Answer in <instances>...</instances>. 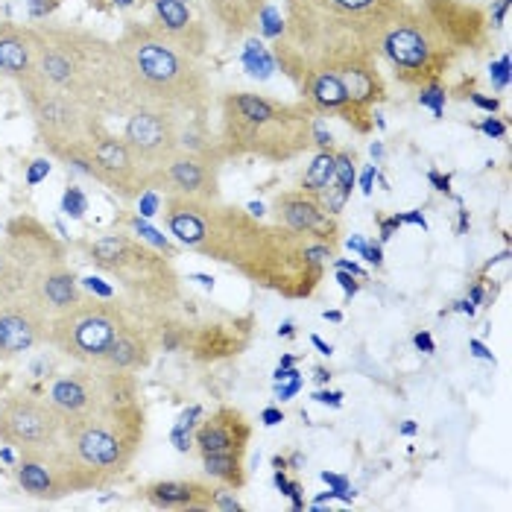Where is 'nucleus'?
Wrapping results in <instances>:
<instances>
[{
    "label": "nucleus",
    "mask_w": 512,
    "mask_h": 512,
    "mask_svg": "<svg viewBox=\"0 0 512 512\" xmlns=\"http://www.w3.org/2000/svg\"><path fill=\"white\" fill-rule=\"evenodd\" d=\"M167 232L188 252L232 267L258 287L287 299H308L322 281L334 246L264 223L249 208L220 199L164 197Z\"/></svg>",
    "instance_id": "nucleus-1"
},
{
    "label": "nucleus",
    "mask_w": 512,
    "mask_h": 512,
    "mask_svg": "<svg viewBox=\"0 0 512 512\" xmlns=\"http://www.w3.org/2000/svg\"><path fill=\"white\" fill-rule=\"evenodd\" d=\"M489 18L469 0L407 3L378 44L398 82L422 88L445 77L466 53L489 47Z\"/></svg>",
    "instance_id": "nucleus-2"
},
{
    "label": "nucleus",
    "mask_w": 512,
    "mask_h": 512,
    "mask_svg": "<svg viewBox=\"0 0 512 512\" xmlns=\"http://www.w3.org/2000/svg\"><path fill=\"white\" fill-rule=\"evenodd\" d=\"M126 112L164 109L182 120H202L211 109V77L197 56L141 21H129L115 41Z\"/></svg>",
    "instance_id": "nucleus-3"
},
{
    "label": "nucleus",
    "mask_w": 512,
    "mask_h": 512,
    "mask_svg": "<svg viewBox=\"0 0 512 512\" xmlns=\"http://www.w3.org/2000/svg\"><path fill=\"white\" fill-rule=\"evenodd\" d=\"M36 36V74L44 85L79 100L97 115H126L115 41L85 27L41 24Z\"/></svg>",
    "instance_id": "nucleus-4"
},
{
    "label": "nucleus",
    "mask_w": 512,
    "mask_h": 512,
    "mask_svg": "<svg viewBox=\"0 0 512 512\" xmlns=\"http://www.w3.org/2000/svg\"><path fill=\"white\" fill-rule=\"evenodd\" d=\"M314 106L284 103L255 91H232L220 103V153L223 158H261L284 164L314 147Z\"/></svg>",
    "instance_id": "nucleus-5"
},
{
    "label": "nucleus",
    "mask_w": 512,
    "mask_h": 512,
    "mask_svg": "<svg viewBox=\"0 0 512 512\" xmlns=\"http://www.w3.org/2000/svg\"><path fill=\"white\" fill-rule=\"evenodd\" d=\"M88 261L115 278L123 296L135 308L167 311L182 299V281L173 261L129 232L97 237L88 246Z\"/></svg>",
    "instance_id": "nucleus-6"
},
{
    "label": "nucleus",
    "mask_w": 512,
    "mask_h": 512,
    "mask_svg": "<svg viewBox=\"0 0 512 512\" xmlns=\"http://www.w3.org/2000/svg\"><path fill=\"white\" fill-rule=\"evenodd\" d=\"M65 442L77 454V460L100 480V486L112 483L123 474L144 442V407L141 401L103 407L79 422L65 425Z\"/></svg>",
    "instance_id": "nucleus-7"
},
{
    "label": "nucleus",
    "mask_w": 512,
    "mask_h": 512,
    "mask_svg": "<svg viewBox=\"0 0 512 512\" xmlns=\"http://www.w3.org/2000/svg\"><path fill=\"white\" fill-rule=\"evenodd\" d=\"M18 88H21L24 106L33 118L41 144L53 158L68 164L71 158L82 156L106 132L103 115L82 106L74 97L44 85L41 79H24L18 82Z\"/></svg>",
    "instance_id": "nucleus-8"
},
{
    "label": "nucleus",
    "mask_w": 512,
    "mask_h": 512,
    "mask_svg": "<svg viewBox=\"0 0 512 512\" xmlns=\"http://www.w3.org/2000/svg\"><path fill=\"white\" fill-rule=\"evenodd\" d=\"M129 322H132L129 308L118 305L115 299L82 293L77 305L50 316L44 343L77 363H103L112 340Z\"/></svg>",
    "instance_id": "nucleus-9"
},
{
    "label": "nucleus",
    "mask_w": 512,
    "mask_h": 512,
    "mask_svg": "<svg viewBox=\"0 0 512 512\" xmlns=\"http://www.w3.org/2000/svg\"><path fill=\"white\" fill-rule=\"evenodd\" d=\"M44 395L62 413L65 425H71L103 407L138 401V381L135 372H120L106 363H79L77 369L53 378Z\"/></svg>",
    "instance_id": "nucleus-10"
},
{
    "label": "nucleus",
    "mask_w": 512,
    "mask_h": 512,
    "mask_svg": "<svg viewBox=\"0 0 512 512\" xmlns=\"http://www.w3.org/2000/svg\"><path fill=\"white\" fill-rule=\"evenodd\" d=\"M15 480L24 495L36 501H62L77 492L100 489V480L79 463L65 439L47 448L18 451Z\"/></svg>",
    "instance_id": "nucleus-11"
},
{
    "label": "nucleus",
    "mask_w": 512,
    "mask_h": 512,
    "mask_svg": "<svg viewBox=\"0 0 512 512\" xmlns=\"http://www.w3.org/2000/svg\"><path fill=\"white\" fill-rule=\"evenodd\" d=\"M65 439V419L47 395L12 390L0 395V442L15 451L47 448Z\"/></svg>",
    "instance_id": "nucleus-12"
},
{
    "label": "nucleus",
    "mask_w": 512,
    "mask_h": 512,
    "mask_svg": "<svg viewBox=\"0 0 512 512\" xmlns=\"http://www.w3.org/2000/svg\"><path fill=\"white\" fill-rule=\"evenodd\" d=\"M68 167L82 170L97 185L109 188L115 197L126 199V202H132V199L141 197L144 191H150V176L138 164V158L132 156L123 135L118 138V135L103 132L82 156L71 158Z\"/></svg>",
    "instance_id": "nucleus-13"
},
{
    "label": "nucleus",
    "mask_w": 512,
    "mask_h": 512,
    "mask_svg": "<svg viewBox=\"0 0 512 512\" xmlns=\"http://www.w3.org/2000/svg\"><path fill=\"white\" fill-rule=\"evenodd\" d=\"M0 252L15 267V273L21 276L30 299H33V290H36L41 276H47L50 270L68 264L65 261V246L33 217H15V220L6 223L3 240H0Z\"/></svg>",
    "instance_id": "nucleus-14"
},
{
    "label": "nucleus",
    "mask_w": 512,
    "mask_h": 512,
    "mask_svg": "<svg viewBox=\"0 0 512 512\" xmlns=\"http://www.w3.org/2000/svg\"><path fill=\"white\" fill-rule=\"evenodd\" d=\"M182 123L185 120L164 109H132L126 112L123 141L129 144L132 156L147 170L150 188L156 176L170 164V158L182 150Z\"/></svg>",
    "instance_id": "nucleus-15"
},
{
    "label": "nucleus",
    "mask_w": 512,
    "mask_h": 512,
    "mask_svg": "<svg viewBox=\"0 0 512 512\" xmlns=\"http://www.w3.org/2000/svg\"><path fill=\"white\" fill-rule=\"evenodd\" d=\"M164 197L220 199V158L179 150L153 182Z\"/></svg>",
    "instance_id": "nucleus-16"
},
{
    "label": "nucleus",
    "mask_w": 512,
    "mask_h": 512,
    "mask_svg": "<svg viewBox=\"0 0 512 512\" xmlns=\"http://www.w3.org/2000/svg\"><path fill=\"white\" fill-rule=\"evenodd\" d=\"M50 316L33 299L0 296V363L33 352L47 340Z\"/></svg>",
    "instance_id": "nucleus-17"
},
{
    "label": "nucleus",
    "mask_w": 512,
    "mask_h": 512,
    "mask_svg": "<svg viewBox=\"0 0 512 512\" xmlns=\"http://www.w3.org/2000/svg\"><path fill=\"white\" fill-rule=\"evenodd\" d=\"M270 214H273V223L296 232V235L328 243L334 249L340 243V223H337V217H331L316 202V197L305 194V191H284V194H278L273 199V205H270Z\"/></svg>",
    "instance_id": "nucleus-18"
},
{
    "label": "nucleus",
    "mask_w": 512,
    "mask_h": 512,
    "mask_svg": "<svg viewBox=\"0 0 512 512\" xmlns=\"http://www.w3.org/2000/svg\"><path fill=\"white\" fill-rule=\"evenodd\" d=\"M252 439V425L237 407H217L205 422H199L194 445L199 454H223L243 457Z\"/></svg>",
    "instance_id": "nucleus-19"
},
{
    "label": "nucleus",
    "mask_w": 512,
    "mask_h": 512,
    "mask_svg": "<svg viewBox=\"0 0 512 512\" xmlns=\"http://www.w3.org/2000/svg\"><path fill=\"white\" fill-rule=\"evenodd\" d=\"M150 27L197 59H202L208 47V30L191 15V9L182 0H156Z\"/></svg>",
    "instance_id": "nucleus-20"
},
{
    "label": "nucleus",
    "mask_w": 512,
    "mask_h": 512,
    "mask_svg": "<svg viewBox=\"0 0 512 512\" xmlns=\"http://www.w3.org/2000/svg\"><path fill=\"white\" fill-rule=\"evenodd\" d=\"M144 498L158 510L208 512L214 510L217 486L205 480H156L144 486Z\"/></svg>",
    "instance_id": "nucleus-21"
},
{
    "label": "nucleus",
    "mask_w": 512,
    "mask_h": 512,
    "mask_svg": "<svg viewBox=\"0 0 512 512\" xmlns=\"http://www.w3.org/2000/svg\"><path fill=\"white\" fill-rule=\"evenodd\" d=\"M0 74L15 85L36 74V36L33 27L12 21L0 24Z\"/></svg>",
    "instance_id": "nucleus-22"
},
{
    "label": "nucleus",
    "mask_w": 512,
    "mask_h": 512,
    "mask_svg": "<svg viewBox=\"0 0 512 512\" xmlns=\"http://www.w3.org/2000/svg\"><path fill=\"white\" fill-rule=\"evenodd\" d=\"M153 357V334L141 325V319L132 316V322L112 340L109 352L103 357L106 366L120 372H141Z\"/></svg>",
    "instance_id": "nucleus-23"
},
{
    "label": "nucleus",
    "mask_w": 512,
    "mask_h": 512,
    "mask_svg": "<svg viewBox=\"0 0 512 512\" xmlns=\"http://www.w3.org/2000/svg\"><path fill=\"white\" fill-rule=\"evenodd\" d=\"M205 3L214 18V27L229 41L252 33L258 27L261 12L270 6V0H205Z\"/></svg>",
    "instance_id": "nucleus-24"
},
{
    "label": "nucleus",
    "mask_w": 512,
    "mask_h": 512,
    "mask_svg": "<svg viewBox=\"0 0 512 512\" xmlns=\"http://www.w3.org/2000/svg\"><path fill=\"white\" fill-rule=\"evenodd\" d=\"M79 296H82L79 278L71 273L68 264L50 270L47 276H41V281L36 284V290H33V302H36L47 316H56L62 314V311H68L71 305H77Z\"/></svg>",
    "instance_id": "nucleus-25"
},
{
    "label": "nucleus",
    "mask_w": 512,
    "mask_h": 512,
    "mask_svg": "<svg viewBox=\"0 0 512 512\" xmlns=\"http://www.w3.org/2000/svg\"><path fill=\"white\" fill-rule=\"evenodd\" d=\"M357 188V158L352 150H337L334 153V179L325 191L316 194V202L331 214L340 217L346 202L352 197V191Z\"/></svg>",
    "instance_id": "nucleus-26"
},
{
    "label": "nucleus",
    "mask_w": 512,
    "mask_h": 512,
    "mask_svg": "<svg viewBox=\"0 0 512 512\" xmlns=\"http://www.w3.org/2000/svg\"><path fill=\"white\" fill-rule=\"evenodd\" d=\"M202 469L211 480H217L220 486L229 489H243L246 483V469H243V457H223V454H202Z\"/></svg>",
    "instance_id": "nucleus-27"
},
{
    "label": "nucleus",
    "mask_w": 512,
    "mask_h": 512,
    "mask_svg": "<svg viewBox=\"0 0 512 512\" xmlns=\"http://www.w3.org/2000/svg\"><path fill=\"white\" fill-rule=\"evenodd\" d=\"M331 179H334V150H319L314 161L308 164L305 176H302V188L299 191L316 197L319 191H325L331 185Z\"/></svg>",
    "instance_id": "nucleus-28"
},
{
    "label": "nucleus",
    "mask_w": 512,
    "mask_h": 512,
    "mask_svg": "<svg viewBox=\"0 0 512 512\" xmlns=\"http://www.w3.org/2000/svg\"><path fill=\"white\" fill-rule=\"evenodd\" d=\"M199 413H202L199 407H191V410H185V413L179 416V422L173 425V434L170 436H173L176 451H182V454H185V451H191V442H194V434H191V431L197 428V422H194V419H199Z\"/></svg>",
    "instance_id": "nucleus-29"
},
{
    "label": "nucleus",
    "mask_w": 512,
    "mask_h": 512,
    "mask_svg": "<svg viewBox=\"0 0 512 512\" xmlns=\"http://www.w3.org/2000/svg\"><path fill=\"white\" fill-rule=\"evenodd\" d=\"M62 211H65L71 220H82V217H85V211H88V197H85V191H82L79 185H71V188L65 191V197H62Z\"/></svg>",
    "instance_id": "nucleus-30"
},
{
    "label": "nucleus",
    "mask_w": 512,
    "mask_h": 512,
    "mask_svg": "<svg viewBox=\"0 0 512 512\" xmlns=\"http://www.w3.org/2000/svg\"><path fill=\"white\" fill-rule=\"evenodd\" d=\"M419 103H422V106H428L436 118H439V115H442V109H445V88H442L439 82L422 85V88H419Z\"/></svg>",
    "instance_id": "nucleus-31"
},
{
    "label": "nucleus",
    "mask_w": 512,
    "mask_h": 512,
    "mask_svg": "<svg viewBox=\"0 0 512 512\" xmlns=\"http://www.w3.org/2000/svg\"><path fill=\"white\" fill-rule=\"evenodd\" d=\"M273 480H276L278 492H281L284 498H290L296 510H305V501H302V486H299L296 480H290V477L284 474V469H276V477H273Z\"/></svg>",
    "instance_id": "nucleus-32"
},
{
    "label": "nucleus",
    "mask_w": 512,
    "mask_h": 512,
    "mask_svg": "<svg viewBox=\"0 0 512 512\" xmlns=\"http://www.w3.org/2000/svg\"><path fill=\"white\" fill-rule=\"evenodd\" d=\"M132 229H135V235H141V240H147V243H153L158 252L164 249L170 258H173V252H170V243H167V237H161L153 229V226H147V223H141V220H132Z\"/></svg>",
    "instance_id": "nucleus-33"
},
{
    "label": "nucleus",
    "mask_w": 512,
    "mask_h": 512,
    "mask_svg": "<svg viewBox=\"0 0 512 512\" xmlns=\"http://www.w3.org/2000/svg\"><path fill=\"white\" fill-rule=\"evenodd\" d=\"M79 287H82V290H88L91 296H100V299H115V287H112V284H106L103 278H94V276L79 278Z\"/></svg>",
    "instance_id": "nucleus-34"
},
{
    "label": "nucleus",
    "mask_w": 512,
    "mask_h": 512,
    "mask_svg": "<svg viewBox=\"0 0 512 512\" xmlns=\"http://www.w3.org/2000/svg\"><path fill=\"white\" fill-rule=\"evenodd\" d=\"M232 492H235V489H229V486H217L214 510H220V512H243V504L237 501Z\"/></svg>",
    "instance_id": "nucleus-35"
},
{
    "label": "nucleus",
    "mask_w": 512,
    "mask_h": 512,
    "mask_svg": "<svg viewBox=\"0 0 512 512\" xmlns=\"http://www.w3.org/2000/svg\"><path fill=\"white\" fill-rule=\"evenodd\" d=\"M366 264H372V267H384V249H381V240L375 243V240H363V246H360V252H357Z\"/></svg>",
    "instance_id": "nucleus-36"
},
{
    "label": "nucleus",
    "mask_w": 512,
    "mask_h": 512,
    "mask_svg": "<svg viewBox=\"0 0 512 512\" xmlns=\"http://www.w3.org/2000/svg\"><path fill=\"white\" fill-rule=\"evenodd\" d=\"M47 173H50V161L47 158H36V161H30V167H27V185H39L41 179H47Z\"/></svg>",
    "instance_id": "nucleus-37"
},
{
    "label": "nucleus",
    "mask_w": 512,
    "mask_h": 512,
    "mask_svg": "<svg viewBox=\"0 0 512 512\" xmlns=\"http://www.w3.org/2000/svg\"><path fill=\"white\" fill-rule=\"evenodd\" d=\"M337 284L343 287V293H346V302H352L357 293H360V278L352 276V273H346V270H337Z\"/></svg>",
    "instance_id": "nucleus-38"
},
{
    "label": "nucleus",
    "mask_w": 512,
    "mask_h": 512,
    "mask_svg": "<svg viewBox=\"0 0 512 512\" xmlns=\"http://www.w3.org/2000/svg\"><path fill=\"white\" fill-rule=\"evenodd\" d=\"M401 226V217L398 214H393V217H381L378 214V232H381V243H387L390 237L395 235V229Z\"/></svg>",
    "instance_id": "nucleus-39"
},
{
    "label": "nucleus",
    "mask_w": 512,
    "mask_h": 512,
    "mask_svg": "<svg viewBox=\"0 0 512 512\" xmlns=\"http://www.w3.org/2000/svg\"><path fill=\"white\" fill-rule=\"evenodd\" d=\"M492 77H495V88H498V91L507 88V82H510V59H507V56L492 68Z\"/></svg>",
    "instance_id": "nucleus-40"
},
{
    "label": "nucleus",
    "mask_w": 512,
    "mask_h": 512,
    "mask_svg": "<svg viewBox=\"0 0 512 512\" xmlns=\"http://www.w3.org/2000/svg\"><path fill=\"white\" fill-rule=\"evenodd\" d=\"M302 387H305V381H302V378H293V381H281V384H276V398L287 401V398H293V395L299 393Z\"/></svg>",
    "instance_id": "nucleus-41"
},
{
    "label": "nucleus",
    "mask_w": 512,
    "mask_h": 512,
    "mask_svg": "<svg viewBox=\"0 0 512 512\" xmlns=\"http://www.w3.org/2000/svg\"><path fill=\"white\" fill-rule=\"evenodd\" d=\"M480 132L489 135V138H504L507 135V123H501L498 118H489L480 123Z\"/></svg>",
    "instance_id": "nucleus-42"
},
{
    "label": "nucleus",
    "mask_w": 512,
    "mask_h": 512,
    "mask_svg": "<svg viewBox=\"0 0 512 512\" xmlns=\"http://www.w3.org/2000/svg\"><path fill=\"white\" fill-rule=\"evenodd\" d=\"M375 179H378V170H375V164H372V167H366V170L357 176V185H360V191H363L366 197L372 194V188H375Z\"/></svg>",
    "instance_id": "nucleus-43"
},
{
    "label": "nucleus",
    "mask_w": 512,
    "mask_h": 512,
    "mask_svg": "<svg viewBox=\"0 0 512 512\" xmlns=\"http://www.w3.org/2000/svg\"><path fill=\"white\" fill-rule=\"evenodd\" d=\"M314 144L319 150H331L334 147V138H331V132H325L322 126H319V118L314 123Z\"/></svg>",
    "instance_id": "nucleus-44"
},
{
    "label": "nucleus",
    "mask_w": 512,
    "mask_h": 512,
    "mask_svg": "<svg viewBox=\"0 0 512 512\" xmlns=\"http://www.w3.org/2000/svg\"><path fill=\"white\" fill-rule=\"evenodd\" d=\"M413 343H416V349H419V352H425V355H434L436 352L434 337H431L428 331H419V334L413 337Z\"/></svg>",
    "instance_id": "nucleus-45"
},
{
    "label": "nucleus",
    "mask_w": 512,
    "mask_h": 512,
    "mask_svg": "<svg viewBox=\"0 0 512 512\" xmlns=\"http://www.w3.org/2000/svg\"><path fill=\"white\" fill-rule=\"evenodd\" d=\"M261 422H264L267 428H276V425L284 422V413H281L278 407H264V410H261Z\"/></svg>",
    "instance_id": "nucleus-46"
},
{
    "label": "nucleus",
    "mask_w": 512,
    "mask_h": 512,
    "mask_svg": "<svg viewBox=\"0 0 512 512\" xmlns=\"http://www.w3.org/2000/svg\"><path fill=\"white\" fill-rule=\"evenodd\" d=\"M314 401H319V404H331V407H340V404H343V393L319 390V393H314Z\"/></svg>",
    "instance_id": "nucleus-47"
},
{
    "label": "nucleus",
    "mask_w": 512,
    "mask_h": 512,
    "mask_svg": "<svg viewBox=\"0 0 512 512\" xmlns=\"http://www.w3.org/2000/svg\"><path fill=\"white\" fill-rule=\"evenodd\" d=\"M428 182L434 185L436 191H442V194H448V191H451V179H448V176H439L436 170H431V173H428Z\"/></svg>",
    "instance_id": "nucleus-48"
},
{
    "label": "nucleus",
    "mask_w": 512,
    "mask_h": 512,
    "mask_svg": "<svg viewBox=\"0 0 512 512\" xmlns=\"http://www.w3.org/2000/svg\"><path fill=\"white\" fill-rule=\"evenodd\" d=\"M293 378H302V372L293 369V366H278L276 369V384H281V381H293Z\"/></svg>",
    "instance_id": "nucleus-49"
},
{
    "label": "nucleus",
    "mask_w": 512,
    "mask_h": 512,
    "mask_svg": "<svg viewBox=\"0 0 512 512\" xmlns=\"http://www.w3.org/2000/svg\"><path fill=\"white\" fill-rule=\"evenodd\" d=\"M472 103L474 106H480V109H486V112H498V100L492 97H480V94H472Z\"/></svg>",
    "instance_id": "nucleus-50"
},
{
    "label": "nucleus",
    "mask_w": 512,
    "mask_h": 512,
    "mask_svg": "<svg viewBox=\"0 0 512 512\" xmlns=\"http://www.w3.org/2000/svg\"><path fill=\"white\" fill-rule=\"evenodd\" d=\"M401 217V223H413V226H422V229H428V223H425V217L419 214V211H410V214H398Z\"/></svg>",
    "instance_id": "nucleus-51"
},
{
    "label": "nucleus",
    "mask_w": 512,
    "mask_h": 512,
    "mask_svg": "<svg viewBox=\"0 0 512 512\" xmlns=\"http://www.w3.org/2000/svg\"><path fill=\"white\" fill-rule=\"evenodd\" d=\"M469 349H472V352L477 357H483V360H492V363H495V357H492V352H489V349H486V346H483L480 340H469Z\"/></svg>",
    "instance_id": "nucleus-52"
},
{
    "label": "nucleus",
    "mask_w": 512,
    "mask_h": 512,
    "mask_svg": "<svg viewBox=\"0 0 512 512\" xmlns=\"http://www.w3.org/2000/svg\"><path fill=\"white\" fill-rule=\"evenodd\" d=\"M507 6H510V0H501V3H498V9H495V15H492V27H501V24H504Z\"/></svg>",
    "instance_id": "nucleus-53"
},
{
    "label": "nucleus",
    "mask_w": 512,
    "mask_h": 512,
    "mask_svg": "<svg viewBox=\"0 0 512 512\" xmlns=\"http://www.w3.org/2000/svg\"><path fill=\"white\" fill-rule=\"evenodd\" d=\"M311 343H314L316 349H319V355H325V357H331L334 355V349H331V343H325V340H322V337H311Z\"/></svg>",
    "instance_id": "nucleus-54"
},
{
    "label": "nucleus",
    "mask_w": 512,
    "mask_h": 512,
    "mask_svg": "<svg viewBox=\"0 0 512 512\" xmlns=\"http://www.w3.org/2000/svg\"><path fill=\"white\" fill-rule=\"evenodd\" d=\"M278 337H293V322H284V325L278 328Z\"/></svg>",
    "instance_id": "nucleus-55"
},
{
    "label": "nucleus",
    "mask_w": 512,
    "mask_h": 512,
    "mask_svg": "<svg viewBox=\"0 0 512 512\" xmlns=\"http://www.w3.org/2000/svg\"><path fill=\"white\" fill-rule=\"evenodd\" d=\"M316 381H319V384H328V381H331V372H325V369H316Z\"/></svg>",
    "instance_id": "nucleus-56"
},
{
    "label": "nucleus",
    "mask_w": 512,
    "mask_h": 512,
    "mask_svg": "<svg viewBox=\"0 0 512 512\" xmlns=\"http://www.w3.org/2000/svg\"><path fill=\"white\" fill-rule=\"evenodd\" d=\"M401 434L404 436L416 434V425H413V422H404V425H401Z\"/></svg>",
    "instance_id": "nucleus-57"
},
{
    "label": "nucleus",
    "mask_w": 512,
    "mask_h": 512,
    "mask_svg": "<svg viewBox=\"0 0 512 512\" xmlns=\"http://www.w3.org/2000/svg\"><path fill=\"white\" fill-rule=\"evenodd\" d=\"M325 319H331V322H340V319H343V314H340V311H325Z\"/></svg>",
    "instance_id": "nucleus-58"
},
{
    "label": "nucleus",
    "mask_w": 512,
    "mask_h": 512,
    "mask_svg": "<svg viewBox=\"0 0 512 512\" xmlns=\"http://www.w3.org/2000/svg\"><path fill=\"white\" fill-rule=\"evenodd\" d=\"M118 6H129V3H135V0H115Z\"/></svg>",
    "instance_id": "nucleus-59"
}]
</instances>
